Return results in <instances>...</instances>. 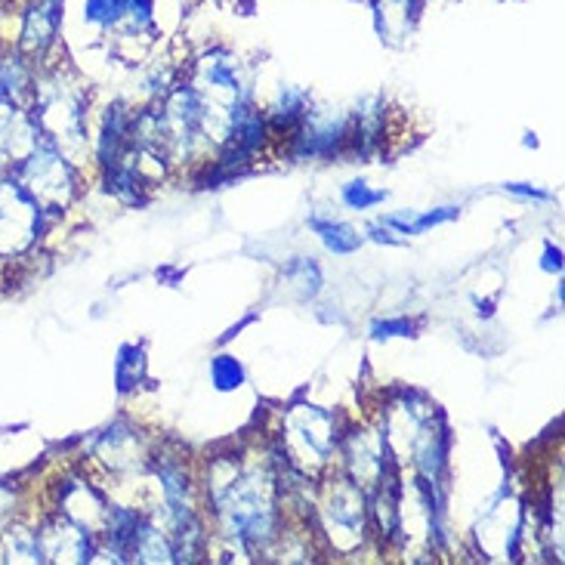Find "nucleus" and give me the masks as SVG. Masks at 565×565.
<instances>
[{
  "instance_id": "9d476101",
  "label": "nucleus",
  "mask_w": 565,
  "mask_h": 565,
  "mask_svg": "<svg viewBox=\"0 0 565 565\" xmlns=\"http://www.w3.org/2000/svg\"><path fill=\"white\" fill-rule=\"evenodd\" d=\"M507 192H516V195H525V199H551L547 192H537V189H532V185H522V183H510L504 185Z\"/></svg>"
},
{
  "instance_id": "1a4fd4ad",
  "label": "nucleus",
  "mask_w": 565,
  "mask_h": 565,
  "mask_svg": "<svg viewBox=\"0 0 565 565\" xmlns=\"http://www.w3.org/2000/svg\"><path fill=\"white\" fill-rule=\"evenodd\" d=\"M374 337H398V334H412V321H377L374 328Z\"/></svg>"
},
{
  "instance_id": "f257e3e1",
  "label": "nucleus",
  "mask_w": 565,
  "mask_h": 565,
  "mask_svg": "<svg viewBox=\"0 0 565 565\" xmlns=\"http://www.w3.org/2000/svg\"><path fill=\"white\" fill-rule=\"evenodd\" d=\"M38 232V204L22 185H0V254L22 250Z\"/></svg>"
},
{
  "instance_id": "423d86ee",
  "label": "nucleus",
  "mask_w": 565,
  "mask_h": 565,
  "mask_svg": "<svg viewBox=\"0 0 565 565\" xmlns=\"http://www.w3.org/2000/svg\"><path fill=\"white\" fill-rule=\"evenodd\" d=\"M455 216H458V207H439V211L417 216V220L414 216H390L386 226H398L405 235H420V232L433 230V226H439L445 220H455Z\"/></svg>"
},
{
  "instance_id": "7ed1b4c3",
  "label": "nucleus",
  "mask_w": 565,
  "mask_h": 565,
  "mask_svg": "<svg viewBox=\"0 0 565 565\" xmlns=\"http://www.w3.org/2000/svg\"><path fill=\"white\" fill-rule=\"evenodd\" d=\"M34 204H60L68 192V170L53 152H34L25 164V185Z\"/></svg>"
},
{
  "instance_id": "20e7f679",
  "label": "nucleus",
  "mask_w": 565,
  "mask_h": 565,
  "mask_svg": "<svg viewBox=\"0 0 565 565\" xmlns=\"http://www.w3.org/2000/svg\"><path fill=\"white\" fill-rule=\"evenodd\" d=\"M60 0H41L25 13V25H22V46L31 53H44L46 46L53 44L56 31H60Z\"/></svg>"
},
{
  "instance_id": "39448f33",
  "label": "nucleus",
  "mask_w": 565,
  "mask_h": 565,
  "mask_svg": "<svg viewBox=\"0 0 565 565\" xmlns=\"http://www.w3.org/2000/svg\"><path fill=\"white\" fill-rule=\"evenodd\" d=\"M309 226L319 232L324 247L334 250V254H352L362 245L359 232L347 226V223H331V220H321V216H309Z\"/></svg>"
},
{
  "instance_id": "6e6552de",
  "label": "nucleus",
  "mask_w": 565,
  "mask_h": 565,
  "mask_svg": "<svg viewBox=\"0 0 565 565\" xmlns=\"http://www.w3.org/2000/svg\"><path fill=\"white\" fill-rule=\"evenodd\" d=\"M386 199V192H371L365 183H350L343 189V201L350 204L352 211H367L374 204H381Z\"/></svg>"
},
{
  "instance_id": "f03ea898",
  "label": "nucleus",
  "mask_w": 565,
  "mask_h": 565,
  "mask_svg": "<svg viewBox=\"0 0 565 565\" xmlns=\"http://www.w3.org/2000/svg\"><path fill=\"white\" fill-rule=\"evenodd\" d=\"M84 22L134 34L152 25V0H87Z\"/></svg>"
},
{
  "instance_id": "0eeeda50",
  "label": "nucleus",
  "mask_w": 565,
  "mask_h": 565,
  "mask_svg": "<svg viewBox=\"0 0 565 565\" xmlns=\"http://www.w3.org/2000/svg\"><path fill=\"white\" fill-rule=\"evenodd\" d=\"M211 377H214L216 390L230 393V390H238L245 383V367H242V362H235L232 355H216L211 362Z\"/></svg>"
}]
</instances>
